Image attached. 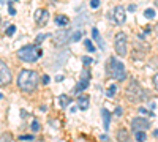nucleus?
<instances>
[{"label": "nucleus", "mask_w": 158, "mask_h": 142, "mask_svg": "<svg viewBox=\"0 0 158 142\" xmlns=\"http://www.w3.org/2000/svg\"><path fill=\"white\" fill-rule=\"evenodd\" d=\"M0 139H2V140H3V139H8V140H11L13 137H11V134H3V136L0 137Z\"/></svg>", "instance_id": "473e14b6"}, {"label": "nucleus", "mask_w": 158, "mask_h": 142, "mask_svg": "<svg viewBox=\"0 0 158 142\" xmlns=\"http://www.w3.org/2000/svg\"><path fill=\"white\" fill-rule=\"evenodd\" d=\"M92 62H94V60H92L90 57H87V55L82 57V63H85V65H89V63H92Z\"/></svg>", "instance_id": "c756f323"}, {"label": "nucleus", "mask_w": 158, "mask_h": 142, "mask_svg": "<svg viewBox=\"0 0 158 142\" xmlns=\"http://www.w3.org/2000/svg\"><path fill=\"white\" fill-rule=\"evenodd\" d=\"M15 32H16V27H15V25H10L8 30H6V33H8V35H13Z\"/></svg>", "instance_id": "c85d7f7f"}, {"label": "nucleus", "mask_w": 158, "mask_h": 142, "mask_svg": "<svg viewBox=\"0 0 158 142\" xmlns=\"http://www.w3.org/2000/svg\"><path fill=\"white\" fill-rule=\"evenodd\" d=\"M133 134H135V139L139 140V142L147 140V134H146V131H133Z\"/></svg>", "instance_id": "f3484780"}, {"label": "nucleus", "mask_w": 158, "mask_h": 142, "mask_svg": "<svg viewBox=\"0 0 158 142\" xmlns=\"http://www.w3.org/2000/svg\"><path fill=\"white\" fill-rule=\"evenodd\" d=\"M90 71L89 70H84L82 73H81V79H79V82H77V85L74 87V93H81L82 90H85L87 87H89V82H90Z\"/></svg>", "instance_id": "6e6552de"}, {"label": "nucleus", "mask_w": 158, "mask_h": 142, "mask_svg": "<svg viewBox=\"0 0 158 142\" xmlns=\"http://www.w3.org/2000/svg\"><path fill=\"white\" fill-rule=\"evenodd\" d=\"M112 18H114L115 24H118V25L125 24V21H127V11H125V8H123L122 5H117V6L114 8V14H112Z\"/></svg>", "instance_id": "9d476101"}, {"label": "nucleus", "mask_w": 158, "mask_h": 142, "mask_svg": "<svg viewBox=\"0 0 158 142\" xmlns=\"http://www.w3.org/2000/svg\"><path fill=\"white\" fill-rule=\"evenodd\" d=\"M92 36H94V40L97 41L98 47H100L101 51H104V47H106V46H104V41H103V38L100 36V32H98V29H97V27L92 29Z\"/></svg>", "instance_id": "ddd939ff"}, {"label": "nucleus", "mask_w": 158, "mask_h": 142, "mask_svg": "<svg viewBox=\"0 0 158 142\" xmlns=\"http://www.w3.org/2000/svg\"><path fill=\"white\" fill-rule=\"evenodd\" d=\"M115 93H117V87H115L114 84H112V85H109L108 92H106V96H108V98H112V96H114Z\"/></svg>", "instance_id": "aec40b11"}, {"label": "nucleus", "mask_w": 158, "mask_h": 142, "mask_svg": "<svg viewBox=\"0 0 158 142\" xmlns=\"http://www.w3.org/2000/svg\"><path fill=\"white\" fill-rule=\"evenodd\" d=\"M70 33L68 30H65V29H60L54 33V44L59 46V47H63V46H67L68 41H70Z\"/></svg>", "instance_id": "0eeeda50"}, {"label": "nucleus", "mask_w": 158, "mask_h": 142, "mask_svg": "<svg viewBox=\"0 0 158 142\" xmlns=\"http://www.w3.org/2000/svg\"><path fill=\"white\" fill-rule=\"evenodd\" d=\"M108 74L112 77V79H117V81H123L127 79V70H125V65L117 60L115 57H111L109 59V65H108Z\"/></svg>", "instance_id": "f03ea898"}, {"label": "nucleus", "mask_w": 158, "mask_h": 142, "mask_svg": "<svg viewBox=\"0 0 158 142\" xmlns=\"http://www.w3.org/2000/svg\"><path fill=\"white\" fill-rule=\"evenodd\" d=\"M2 98H3V96H2V93H0V99H2Z\"/></svg>", "instance_id": "a19ab883"}, {"label": "nucleus", "mask_w": 158, "mask_h": 142, "mask_svg": "<svg viewBox=\"0 0 158 142\" xmlns=\"http://www.w3.org/2000/svg\"><path fill=\"white\" fill-rule=\"evenodd\" d=\"M57 103H59V106L62 109H65V108H68V104H71V98L68 95H60L57 98Z\"/></svg>", "instance_id": "2eb2a0df"}, {"label": "nucleus", "mask_w": 158, "mask_h": 142, "mask_svg": "<svg viewBox=\"0 0 158 142\" xmlns=\"http://www.w3.org/2000/svg\"><path fill=\"white\" fill-rule=\"evenodd\" d=\"M114 47H115L117 55H120V57H127V55H128V38H127V33L118 32V33L115 35Z\"/></svg>", "instance_id": "39448f33"}, {"label": "nucleus", "mask_w": 158, "mask_h": 142, "mask_svg": "<svg viewBox=\"0 0 158 142\" xmlns=\"http://www.w3.org/2000/svg\"><path fill=\"white\" fill-rule=\"evenodd\" d=\"M153 136H155V137H158V130H155V131H153Z\"/></svg>", "instance_id": "4c0bfd02"}, {"label": "nucleus", "mask_w": 158, "mask_h": 142, "mask_svg": "<svg viewBox=\"0 0 158 142\" xmlns=\"http://www.w3.org/2000/svg\"><path fill=\"white\" fill-rule=\"evenodd\" d=\"M30 128H32V131H33V133H38V131H40V123H38L36 120H33L32 125H30Z\"/></svg>", "instance_id": "b1692460"}, {"label": "nucleus", "mask_w": 158, "mask_h": 142, "mask_svg": "<svg viewBox=\"0 0 158 142\" xmlns=\"http://www.w3.org/2000/svg\"><path fill=\"white\" fill-rule=\"evenodd\" d=\"M156 35H158V25H156Z\"/></svg>", "instance_id": "ea45409f"}, {"label": "nucleus", "mask_w": 158, "mask_h": 142, "mask_svg": "<svg viewBox=\"0 0 158 142\" xmlns=\"http://www.w3.org/2000/svg\"><path fill=\"white\" fill-rule=\"evenodd\" d=\"M100 139H101V140H109V137H108L106 134H101V136H100Z\"/></svg>", "instance_id": "f704fd0d"}, {"label": "nucleus", "mask_w": 158, "mask_h": 142, "mask_svg": "<svg viewBox=\"0 0 158 142\" xmlns=\"http://www.w3.org/2000/svg\"><path fill=\"white\" fill-rule=\"evenodd\" d=\"M38 81L40 77L36 74V71L33 70H22L18 76V87L22 90V92H33L36 90V85H38Z\"/></svg>", "instance_id": "f257e3e1"}, {"label": "nucleus", "mask_w": 158, "mask_h": 142, "mask_svg": "<svg viewBox=\"0 0 158 142\" xmlns=\"http://www.w3.org/2000/svg\"><path fill=\"white\" fill-rule=\"evenodd\" d=\"M117 137H118V140H130V134L125 131V130H120L117 133Z\"/></svg>", "instance_id": "6ab92c4d"}, {"label": "nucleus", "mask_w": 158, "mask_h": 142, "mask_svg": "<svg viewBox=\"0 0 158 142\" xmlns=\"http://www.w3.org/2000/svg\"><path fill=\"white\" fill-rule=\"evenodd\" d=\"M41 81H43V84H49V76H48V74H44V76L41 77Z\"/></svg>", "instance_id": "2f4dec72"}, {"label": "nucleus", "mask_w": 158, "mask_h": 142, "mask_svg": "<svg viewBox=\"0 0 158 142\" xmlns=\"http://www.w3.org/2000/svg\"><path fill=\"white\" fill-rule=\"evenodd\" d=\"M139 112H141V114H146V115H150V117H153V112H149L146 108H139Z\"/></svg>", "instance_id": "a878e982"}, {"label": "nucleus", "mask_w": 158, "mask_h": 142, "mask_svg": "<svg viewBox=\"0 0 158 142\" xmlns=\"http://www.w3.org/2000/svg\"><path fill=\"white\" fill-rule=\"evenodd\" d=\"M10 14H11V16H15V14H16V10L13 8L11 5H10Z\"/></svg>", "instance_id": "72a5a7b5"}, {"label": "nucleus", "mask_w": 158, "mask_h": 142, "mask_svg": "<svg viewBox=\"0 0 158 142\" xmlns=\"http://www.w3.org/2000/svg\"><path fill=\"white\" fill-rule=\"evenodd\" d=\"M19 140H35V137H33V134H22V136H19Z\"/></svg>", "instance_id": "393cba45"}, {"label": "nucleus", "mask_w": 158, "mask_h": 142, "mask_svg": "<svg viewBox=\"0 0 158 142\" xmlns=\"http://www.w3.org/2000/svg\"><path fill=\"white\" fill-rule=\"evenodd\" d=\"M84 44H85L89 52H95V46L92 44V40H84Z\"/></svg>", "instance_id": "412c9836"}, {"label": "nucleus", "mask_w": 158, "mask_h": 142, "mask_svg": "<svg viewBox=\"0 0 158 142\" xmlns=\"http://www.w3.org/2000/svg\"><path fill=\"white\" fill-rule=\"evenodd\" d=\"M128 10H130V11H135V10H136V5H133V3H131V5L128 6Z\"/></svg>", "instance_id": "c9c22d12"}, {"label": "nucleus", "mask_w": 158, "mask_h": 142, "mask_svg": "<svg viewBox=\"0 0 158 142\" xmlns=\"http://www.w3.org/2000/svg\"><path fill=\"white\" fill-rule=\"evenodd\" d=\"M89 101H90V98H89L87 95L79 96V98H77V108L81 109V111H85V109H89Z\"/></svg>", "instance_id": "4468645a"}, {"label": "nucleus", "mask_w": 158, "mask_h": 142, "mask_svg": "<svg viewBox=\"0 0 158 142\" xmlns=\"http://www.w3.org/2000/svg\"><path fill=\"white\" fill-rule=\"evenodd\" d=\"M144 16H146L147 19H153V18H155V11H153L152 8H149V10L144 11Z\"/></svg>", "instance_id": "4be33fe9"}, {"label": "nucleus", "mask_w": 158, "mask_h": 142, "mask_svg": "<svg viewBox=\"0 0 158 142\" xmlns=\"http://www.w3.org/2000/svg\"><path fill=\"white\" fill-rule=\"evenodd\" d=\"M49 21V13L46 10H36L35 13V22L38 25H46Z\"/></svg>", "instance_id": "9b49d317"}, {"label": "nucleus", "mask_w": 158, "mask_h": 142, "mask_svg": "<svg viewBox=\"0 0 158 142\" xmlns=\"http://www.w3.org/2000/svg\"><path fill=\"white\" fill-rule=\"evenodd\" d=\"M101 115H103V125H104V130H109V125H111V112L106 109V108H103L101 109Z\"/></svg>", "instance_id": "f8f14e48"}, {"label": "nucleus", "mask_w": 158, "mask_h": 142, "mask_svg": "<svg viewBox=\"0 0 158 142\" xmlns=\"http://www.w3.org/2000/svg\"><path fill=\"white\" fill-rule=\"evenodd\" d=\"M81 38H82V32H81V30H77V32H74V33H70V40L74 41V43L79 41Z\"/></svg>", "instance_id": "a211bd4d"}, {"label": "nucleus", "mask_w": 158, "mask_h": 142, "mask_svg": "<svg viewBox=\"0 0 158 142\" xmlns=\"http://www.w3.org/2000/svg\"><path fill=\"white\" fill-rule=\"evenodd\" d=\"M41 55H43L41 49H38V47L33 46V44H27V46H24V47H21V49L18 51V57H19L21 60H24V62H27V63L36 62Z\"/></svg>", "instance_id": "20e7f679"}, {"label": "nucleus", "mask_w": 158, "mask_h": 142, "mask_svg": "<svg viewBox=\"0 0 158 142\" xmlns=\"http://www.w3.org/2000/svg\"><path fill=\"white\" fill-rule=\"evenodd\" d=\"M70 24V19L65 16V14H57L56 18V25H59V27H67V25Z\"/></svg>", "instance_id": "dca6fc26"}, {"label": "nucleus", "mask_w": 158, "mask_h": 142, "mask_svg": "<svg viewBox=\"0 0 158 142\" xmlns=\"http://www.w3.org/2000/svg\"><path fill=\"white\" fill-rule=\"evenodd\" d=\"M90 6L94 8V10H97V8L100 6V0H92V2H90Z\"/></svg>", "instance_id": "bb28decb"}, {"label": "nucleus", "mask_w": 158, "mask_h": 142, "mask_svg": "<svg viewBox=\"0 0 158 142\" xmlns=\"http://www.w3.org/2000/svg\"><path fill=\"white\" fill-rule=\"evenodd\" d=\"M122 114H123V109L120 106H117L115 108V115H117V117H122Z\"/></svg>", "instance_id": "cd10ccee"}, {"label": "nucleus", "mask_w": 158, "mask_h": 142, "mask_svg": "<svg viewBox=\"0 0 158 142\" xmlns=\"http://www.w3.org/2000/svg\"><path fill=\"white\" fill-rule=\"evenodd\" d=\"M56 81H57V82H60V81H63V76H62V74H60V76H57V77H56Z\"/></svg>", "instance_id": "e433bc0d"}, {"label": "nucleus", "mask_w": 158, "mask_h": 142, "mask_svg": "<svg viewBox=\"0 0 158 142\" xmlns=\"http://www.w3.org/2000/svg\"><path fill=\"white\" fill-rule=\"evenodd\" d=\"M11 81H13L11 70L6 63L0 59V87H5V85L11 84Z\"/></svg>", "instance_id": "423d86ee"}, {"label": "nucleus", "mask_w": 158, "mask_h": 142, "mask_svg": "<svg viewBox=\"0 0 158 142\" xmlns=\"http://www.w3.org/2000/svg\"><path fill=\"white\" fill-rule=\"evenodd\" d=\"M131 128H133V131H147L150 128V122L142 117H136L131 120Z\"/></svg>", "instance_id": "1a4fd4ad"}, {"label": "nucleus", "mask_w": 158, "mask_h": 142, "mask_svg": "<svg viewBox=\"0 0 158 142\" xmlns=\"http://www.w3.org/2000/svg\"><path fill=\"white\" fill-rule=\"evenodd\" d=\"M46 38H48V35H43V33H41V35H38V36H36V40H35V44H41V43L46 40Z\"/></svg>", "instance_id": "5701e85b"}, {"label": "nucleus", "mask_w": 158, "mask_h": 142, "mask_svg": "<svg viewBox=\"0 0 158 142\" xmlns=\"http://www.w3.org/2000/svg\"><path fill=\"white\" fill-rule=\"evenodd\" d=\"M127 99L131 101V103H136V101H142V99H146L147 93H146V90H144L141 87V84L138 81H131L127 87Z\"/></svg>", "instance_id": "7ed1b4c3"}, {"label": "nucleus", "mask_w": 158, "mask_h": 142, "mask_svg": "<svg viewBox=\"0 0 158 142\" xmlns=\"http://www.w3.org/2000/svg\"><path fill=\"white\" fill-rule=\"evenodd\" d=\"M153 85H155V88L158 90V73L153 76Z\"/></svg>", "instance_id": "7c9ffc66"}, {"label": "nucleus", "mask_w": 158, "mask_h": 142, "mask_svg": "<svg viewBox=\"0 0 158 142\" xmlns=\"http://www.w3.org/2000/svg\"><path fill=\"white\" fill-rule=\"evenodd\" d=\"M155 5H156V6H158V0H155Z\"/></svg>", "instance_id": "58836bf2"}]
</instances>
